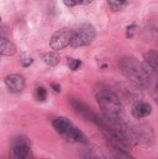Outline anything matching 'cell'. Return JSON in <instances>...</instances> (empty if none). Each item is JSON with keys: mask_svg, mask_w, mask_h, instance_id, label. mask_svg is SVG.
<instances>
[{"mask_svg": "<svg viewBox=\"0 0 158 159\" xmlns=\"http://www.w3.org/2000/svg\"><path fill=\"white\" fill-rule=\"evenodd\" d=\"M96 101L106 120L125 121V110L117 94L108 87H100L95 93Z\"/></svg>", "mask_w": 158, "mask_h": 159, "instance_id": "cell-1", "label": "cell"}, {"mask_svg": "<svg viewBox=\"0 0 158 159\" xmlns=\"http://www.w3.org/2000/svg\"><path fill=\"white\" fill-rule=\"evenodd\" d=\"M122 74L134 85L148 89L153 85V78L144 65L136 58L130 56L123 57L119 61Z\"/></svg>", "mask_w": 158, "mask_h": 159, "instance_id": "cell-2", "label": "cell"}, {"mask_svg": "<svg viewBox=\"0 0 158 159\" xmlns=\"http://www.w3.org/2000/svg\"><path fill=\"white\" fill-rule=\"evenodd\" d=\"M55 131L65 141L72 143L84 144L88 143L87 136L71 120L64 116H59L52 121Z\"/></svg>", "mask_w": 158, "mask_h": 159, "instance_id": "cell-3", "label": "cell"}, {"mask_svg": "<svg viewBox=\"0 0 158 159\" xmlns=\"http://www.w3.org/2000/svg\"><path fill=\"white\" fill-rule=\"evenodd\" d=\"M96 38V30L89 23L78 25L73 29L72 40L70 46L74 48H82L91 44Z\"/></svg>", "mask_w": 158, "mask_h": 159, "instance_id": "cell-4", "label": "cell"}, {"mask_svg": "<svg viewBox=\"0 0 158 159\" xmlns=\"http://www.w3.org/2000/svg\"><path fill=\"white\" fill-rule=\"evenodd\" d=\"M70 104H71L72 108L74 109V111L79 116H81L83 119H85L88 122H91L92 124H95L96 126H98L102 129L104 128V126L106 124L105 117L99 116L88 105H87L86 103L82 102L81 101H78L75 99H71Z\"/></svg>", "mask_w": 158, "mask_h": 159, "instance_id": "cell-5", "label": "cell"}, {"mask_svg": "<svg viewBox=\"0 0 158 159\" xmlns=\"http://www.w3.org/2000/svg\"><path fill=\"white\" fill-rule=\"evenodd\" d=\"M73 30L62 28L54 33L49 40V46L54 50H61L71 44Z\"/></svg>", "mask_w": 158, "mask_h": 159, "instance_id": "cell-6", "label": "cell"}, {"mask_svg": "<svg viewBox=\"0 0 158 159\" xmlns=\"http://www.w3.org/2000/svg\"><path fill=\"white\" fill-rule=\"evenodd\" d=\"M137 144H151L155 138L153 129L146 125H138L133 127Z\"/></svg>", "mask_w": 158, "mask_h": 159, "instance_id": "cell-7", "label": "cell"}, {"mask_svg": "<svg viewBox=\"0 0 158 159\" xmlns=\"http://www.w3.org/2000/svg\"><path fill=\"white\" fill-rule=\"evenodd\" d=\"M12 157L18 159H28L33 157L32 150L26 140L19 138L12 145Z\"/></svg>", "mask_w": 158, "mask_h": 159, "instance_id": "cell-8", "label": "cell"}, {"mask_svg": "<svg viewBox=\"0 0 158 159\" xmlns=\"http://www.w3.org/2000/svg\"><path fill=\"white\" fill-rule=\"evenodd\" d=\"M5 84L10 92L18 93L25 88V79L22 75L18 74L8 75L5 77Z\"/></svg>", "mask_w": 158, "mask_h": 159, "instance_id": "cell-9", "label": "cell"}, {"mask_svg": "<svg viewBox=\"0 0 158 159\" xmlns=\"http://www.w3.org/2000/svg\"><path fill=\"white\" fill-rule=\"evenodd\" d=\"M133 116L136 118H144L151 115L152 106L148 102H140L133 108Z\"/></svg>", "mask_w": 158, "mask_h": 159, "instance_id": "cell-10", "label": "cell"}, {"mask_svg": "<svg viewBox=\"0 0 158 159\" xmlns=\"http://www.w3.org/2000/svg\"><path fill=\"white\" fill-rule=\"evenodd\" d=\"M17 52L16 46L7 38L0 35V55L13 56Z\"/></svg>", "mask_w": 158, "mask_h": 159, "instance_id": "cell-11", "label": "cell"}, {"mask_svg": "<svg viewBox=\"0 0 158 159\" xmlns=\"http://www.w3.org/2000/svg\"><path fill=\"white\" fill-rule=\"evenodd\" d=\"M143 58L147 65L158 75V50H148L143 54Z\"/></svg>", "mask_w": 158, "mask_h": 159, "instance_id": "cell-12", "label": "cell"}, {"mask_svg": "<svg viewBox=\"0 0 158 159\" xmlns=\"http://www.w3.org/2000/svg\"><path fill=\"white\" fill-rule=\"evenodd\" d=\"M43 61L49 66H55L57 64H59L60 62V56L55 53V52H47V53H44L41 56Z\"/></svg>", "mask_w": 158, "mask_h": 159, "instance_id": "cell-13", "label": "cell"}, {"mask_svg": "<svg viewBox=\"0 0 158 159\" xmlns=\"http://www.w3.org/2000/svg\"><path fill=\"white\" fill-rule=\"evenodd\" d=\"M126 2H127V0H107V3L113 11L120 10L124 7Z\"/></svg>", "mask_w": 158, "mask_h": 159, "instance_id": "cell-14", "label": "cell"}, {"mask_svg": "<svg viewBox=\"0 0 158 159\" xmlns=\"http://www.w3.org/2000/svg\"><path fill=\"white\" fill-rule=\"evenodd\" d=\"M94 0H63L64 5L67 7H75L79 5H89Z\"/></svg>", "mask_w": 158, "mask_h": 159, "instance_id": "cell-15", "label": "cell"}, {"mask_svg": "<svg viewBox=\"0 0 158 159\" xmlns=\"http://www.w3.org/2000/svg\"><path fill=\"white\" fill-rule=\"evenodd\" d=\"M36 99L39 102H44L47 99V90L44 87H38L35 90Z\"/></svg>", "mask_w": 158, "mask_h": 159, "instance_id": "cell-16", "label": "cell"}, {"mask_svg": "<svg viewBox=\"0 0 158 159\" xmlns=\"http://www.w3.org/2000/svg\"><path fill=\"white\" fill-rule=\"evenodd\" d=\"M68 65H69V68L73 71H76L80 65H81V61L79 60H76V59H68Z\"/></svg>", "mask_w": 158, "mask_h": 159, "instance_id": "cell-17", "label": "cell"}, {"mask_svg": "<svg viewBox=\"0 0 158 159\" xmlns=\"http://www.w3.org/2000/svg\"><path fill=\"white\" fill-rule=\"evenodd\" d=\"M156 96V103H157V105H158V93H156V94H155Z\"/></svg>", "mask_w": 158, "mask_h": 159, "instance_id": "cell-18", "label": "cell"}, {"mask_svg": "<svg viewBox=\"0 0 158 159\" xmlns=\"http://www.w3.org/2000/svg\"><path fill=\"white\" fill-rule=\"evenodd\" d=\"M0 23H1V17H0Z\"/></svg>", "mask_w": 158, "mask_h": 159, "instance_id": "cell-19", "label": "cell"}]
</instances>
